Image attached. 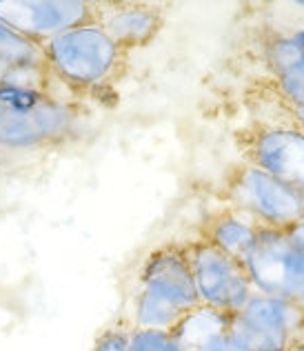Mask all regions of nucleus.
<instances>
[{"mask_svg": "<svg viewBox=\"0 0 304 351\" xmlns=\"http://www.w3.org/2000/svg\"><path fill=\"white\" fill-rule=\"evenodd\" d=\"M40 45L51 76L78 91L109 85L125 71L129 58L96 23L73 27Z\"/></svg>", "mask_w": 304, "mask_h": 351, "instance_id": "f257e3e1", "label": "nucleus"}, {"mask_svg": "<svg viewBox=\"0 0 304 351\" xmlns=\"http://www.w3.org/2000/svg\"><path fill=\"white\" fill-rule=\"evenodd\" d=\"M225 196L231 209L249 216L264 229L287 232L304 220L300 189L249 162H240L227 173Z\"/></svg>", "mask_w": 304, "mask_h": 351, "instance_id": "f03ea898", "label": "nucleus"}, {"mask_svg": "<svg viewBox=\"0 0 304 351\" xmlns=\"http://www.w3.org/2000/svg\"><path fill=\"white\" fill-rule=\"evenodd\" d=\"M229 336L240 351H293L304 336V304L253 293L231 318Z\"/></svg>", "mask_w": 304, "mask_h": 351, "instance_id": "7ed1b4c3", "label": "nucleus"}, {"mask_svg": "<svg viewBox=\"0 0 304 351\" xmlns=\"http://www.w3.org/2000/svg\"><path fill=\"white\" fill-rule=\"evenodd\" d=\"M184 249L189 256L200 304L225 311L229 316L240 313L255 293L244 265L202 238L184 243Z\"/></svg>", "mask_w": 304, "mask_h": 351, "instance_id": "20e7f679", "label": "nucleus"}, {"mask_svg": "<svg viewBox=\"0 0 304 351\" xmlns=\"http://www.w3.org/2000/svg\"><path fill=\"white\" fill-rule=\"evenodd\" d=\"M242 265L255 293L304 304V252L291 245L287 232L260 227Z\"/></svg>", "mask_w": 304, "mask_h": 351, "instance_id": "39448f33", "label": "nucleus"}, {"mask_svg": "<svg viewBox=\"0 0 304 351\" xmlns=\"http://www.w3.org/2000/svg\"><path fill=\"white\" fill-rule=\"evenodd\" d=\"M244 162L284 182H304V129L293 123H257L242 136Z\"/></svg>", "mask_w": 304, "mask_h": 351, "instance_id": "423d86ee", "label": "nucleus"}, {"mask_svg": "<svg viewBox=\"0 0 304 351\" xmlns=\"http://www.w3.org/2000/svg\"><path fill=\"white\" fill-rule=\"evenodd\" d=\"M0 23L45 43L73 27L96 23V3L85 0H0Z\"/></svg>", "mask_w": 304, "mask_h": 351, "instance_id": "0eeeda50", "label": "nucleus"}, {"mask_svg": "<svg viewBox=\"0 0 304 351\" xmlns=\"http://www.w3.org/2000/svg\"><path fill=\"white\" fill-rule=\"evenodd\" d=\"M78 112L56 96L29 112L0 109V147L5 149H40L62 143L76 132Z\"/></svg>", "mask_w": 304, "mask_h": 351, "instance_id": "6e6552de", "label": "nucleus"}, {"mask_svg": "<svg viewBox=\"0 0 304 351\" xmlns=\"http://www.w3.org/2000/svg\"><path fill=\"white\" fill-rule=\"evenodd\" d=\"M138 289L164 300L180 313L196 309L200 300L184 243L162 245L149 252L138 271Z\"/></svg>", "mask_w": 304, "mask_h": 351, "instance_id": "1a4fd4ad", "label": "nucleus"}, {"mask_svg": "<svg viewBox=\"0 0 304 351\" xmlns=\"http://www.w3.org/2000/svg\"><path fill=\"white\" fill-rule=\"evenodd\" d=\"M164 9L149 3H96V25L123 51L151 45L164 25Z\"/></svg>", "mask_w": 304, "mask_h": 351, "instance_id": "9d476101", "label": "nucleus"}, {"mask_svg": "<svg viewBox=\"0 0 304 351\" xmlns=\"http://www.w3.org/2000/svg\"><path fill=\"white\" fill-rule=\"evenodd\" d=\"M257 232H260V225L229 207L207 220L205 229H202V240L242 263L255 245Z\"/></svg>", "mask_w": 304, "mask_h": 351, "instance_id": "9b49d317", "label": "nucleus"}, {"mask_svg": "<svg viewBox=\"0 0 304 351\" xmlns=\"http://www.w3.org/2000/svg\"><path fill=\"white\" fill-rule=\"evenodd\" d=\"M231 318L233 316H229L225 311L207 307V304H198L196 309L184 313L178 320V325L171 329V334L184 349L193 351L200 345H205L207 340L227 334Z\"/></svg>", "mask_w": 304, "mask_h": 351, "instance_id": "f8f14e48", "label": "nucleus"}, {"mask_svg": "<svg viewBox=\"0 0 304 351\" xmlns=\"http://www.w3.org/2000/svg\"><path fill=\"white\" fill-rule=\"evenodd\" d=\"M184 316L171 304L155 298L142 289H136L134 293V307L129 325L134 329H151V331H171L178 325V320Z\"/></svg>", "mask_w": 304, "mask_h": 351, "instance_id": "ddd939ff", "label": "nucleus"}, {"mask_svg": "<svg viewBox=\"0 0 304 351\" xmlns=\"http://www.w3.org/2000/svg\"><path fill=\"white\" fill-rule=\"evenodd\" d=\"M23 64H45L42 45L0 23V69Z\"/></svg>", "mask_w": 304, "mask_h": 351, "instance_id": "4468645a", "label": "nucleus"}, {"mask_svg": "<svg viewBox=\"0 0 304 351\" xmlns=\"http://www.w3.org/2000/svg\"><path fill=\"white\" fill-rule=\"evenodd\" d=\"M266 62L273 71V76L293 69L296 64L304 62V47L298 45V40L291 34H275L273 38L266 43Z\"/></svg>", "mask_w": 304, "mask_h": 351, "instance_id": "2eb2a0df", "label": "nucleus"}, {"mask_svg": "<svg viewBox=\"0 0 304 351\" xmlns=\"http://www.w3.org/2000/svg\"><path fill=\"white\" fill-rule=\"evenodd\" d=\"M275 89L291 112L304 114V62L275 76Z\"/></svg>", "mask_w": 304, "mask_h": 351, "instance_id": "dca6fc26", "label": "nucleus"}, {"mask_svg": "<svg viewBox=\"0 0 304 351\" xmlns=\"http://www.w3.org/2000/svg\"><path fill=\"white\" fill-rule=\"evenodd\" d=\"M129 351H187L171 331L134 329L129 334Z\"/></svg>", "mask_w": 304, "mask_h": 351, "instance_id": "f3484780", "label": "nucleus"}, {"mask_svg": "<svg viewBox=\"0 0 304 351\" xmlns=\"http://www.w3.org/2000/svg\"><path fill=\"white\" fill-rule=\"evenodd\" d=\"M129 334H131L129 322H116L100 331L91 351H129Z\"/></svg>", "mask_w": 304, "mask_h": 351, "instance_id": "a211bd4d", "label": "nucleus"}, {"mask_svg": "<svg viewBox=\"0 0 304 351\" xmlns=\"http://www.w3.org/2000/svg\"><path fill=\"white\" fill-rule=\"evenodd\" d=\"M193 351H240L238 349V345L233 343V338L229 336V331L223 336H216V338H211L207 340L205 345H200L198 349H193Z\"/></svg>", "mask_w": 304, "mask_h": 351, "instance_id": "6ab92c4d", "label": "nucleus"}, {"mask_svg": "<svg viewBox=\"0 0 304 351\" xmlns=\"http://www.w3.org/2000/svg\"><path fill=\"white\" fill-rule=\"evenodd\" d=\"M287 236L291 240V245L300 249V252H304V220H300V223H296L293 227L287 229Z\"/></svg>", "mask_w": 304, "mask_h": 351, "instance_id": "aec40b11", "label": "nucleus"}, {"mask_svg": "<svg viewBox=\"0 0 304 351\" xmlns=\"http://www.w3.org/2000/svg\"><path fill=\"white\" fill-rule=\"evenodd\" d=\"M291 123L293 125H298L300 129H304V114H298V112H291Z\"/></svg>", "mask_w": 304, "mask_h": 351, "instance_id": "412c9836", "label": "nucleus"}, {"mask_svg": "<svg viewBox=\"0 0 304 351\" xmlns=\"http://www.w3.org/2000/svg\"><path fill=\"white\" fill-rule=\"evenodd\" d=\"M291 36L298 40V45H302V47H304V27H300V29H296V32H293Z\"/></svg>", "mask_w": 304, "mask_h": 351, "instance_id": "4be33fe9", "label": "nucleus"}, {"mask_svg": "<svg viewBox=\"0 0 304 351\" xmlns=\"http://www.w3.org/2000/svg\"><path fill=\"white\" fill-rule=\"evenodd\" d=\"M298 189H300V196H302V202H304V182L300 184V187H298Z\"/></svg>", "mask_w": 304, "mask_h": 351, "instance_id": "5701e85b", "label": "nucleus"}, {"mask_svg": "<svg viewBox=\"0 0 304 351\" xmlns=\"http://www.w3.org/2000/svg\"><path fill=\"white\" fill-rule=\"evenodd\" d=\"M296 7H300V9H304V0H300V3H296Z\"/></svg>", "mask_w": 304, "mask_h": 351, "instance_id": "b1692460", "label": "nucleus"}]
</instances>
